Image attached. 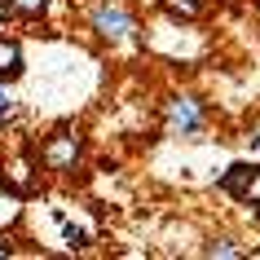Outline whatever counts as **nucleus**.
<instances>
[{
	"label": "nucleus",
	"instance_id": "f257e3e1",
	"mask_svg": "<svg viewBox=\"0 0 260 260\" xmlns=\"http://www.w3.org/2000/svg\"><path fill=\"white\" fill-rule=\"evenodd\" d=\"M93 31L102 40H128L133 36V14L119 0H102V5H93Z\"/></svg>",
	"mask_w": 260,
	"mask_h": 260
},
{
	"label": "nucleus",
	"instance_id": "20e7f679",
	"mask_svg": "<svg viewBox=\"0 0 260 260\" xmlns=\"http://www.w3.org/2000/svg\"><path fill=\"white\" fill-rule=\"evenodd\" d=\"M256 181H260V168H251V164H234L230 172L220 177V190L238 194V199H251V194H256Z\"/></svg>",
	"mask_w": 260,
	"mask_h": 260
},
{
	"label": "nucleus",
	"instance_id": "423d86ee",
	"mask_svg": "<svg viewBox=\"0 0 260 260\" xmlns=\"http://www.w3.org/2000/svg\"><path fill=\"white\" fill-rule=\"evenodd\" d=\"M0 5H5L9 18H40L49 9V0H0Z\"/></svg>",
	"mask_w": 260,
	"mask_h": 260
},
{
	"label": "nucleus",
	"instance_id": "7ed1b4c3",
	"mask_svg": "<svg viewBox=\"0 0 260 260\" xmlns=\"http://www.w3.org/2000/svg\"><path fill=\"white\" fill-rule=\"evenodd\" d=\"M203 128V110L194 97H172L168 102V133H177V137H194Z\"/></svg>",
	"mask_w": 260,
	"mask_h": 260
},
{
	"label": "nucleus",
	"instance_id": "f8f14e48",
	"mask_svg": "<svg viewBox=\"0 0 260 260\" xmlns=\"http://www.w3.org/2000/svg\"><path fill=\"white\" fill-rule=\"evenodd\" d=\"M0 185H5V177H0Z\"/></svg>",
	"mask_w": 260,
	"mask_h": 260
},
{
	"label": "nucleus",
	"instance_id": "6e6552de",
	"mask_svg": "<svg viewBox=\"0 0 260 260\" xmlns=\"http://www.w3.org/2000/svg\"><path fill=\"white\" fill-rule=\"evenodd\" d=\"M62 234H67V243H71V247H84V243H88V234H84L80 225H71V220H62Z\"/></svg>",
	"mask_w": 260,
	"mask_h": 260
},
{
	"label": "nucleus",
	"instance_id": "39448f33",
	"mask_svg": "<svg viewBox=\"0 0 260 260\" xmlns=\"http://www.w3.org/2000/svg\"><path fill=\"white\" fill-rule=\"evenodd\" d=\"M22 49H18V40H5L0 36V80H18L22 75Z\"/></svg>",
	"mask_w": 260,
	"mask_h": 260
},
{
	"label": "nucleus",
	"instance_id": "f03ea898",
	"mask_svg": "<svg viewBox=\"0 0 260 260\" xmlns=\"http://www.w3.org/2000/svg\"><path fill=\"white\" fill-rule=\"evenodd\" d=\"M80 150H84L80 133H53V137L44 141V150H40V164L53 168V172H71V168L80 164Z\"/></svg>",
	"mask_w": 260,
	"mask_h": 260
},
{
	"label": "nucleus",
	"instance_id": "9b49d317",
	"mask_svg": "<svg viewBox=\"0 0 260 260\" xmlns=\"http://www.w3.org/2000/svg\"><path fill=\"white\" fill-rule=\"evenodd\" d=\"M185 5H199V0H185Z\"/></svg>",
	"mask_w": 260,
	"mask_h": 260
},
{
	"label": "nucleus",
	"instance_id": "0eeeda50",
	"mask_svg": "<svg viewBox=\"0 0 260 260\" xmlns=\"http://www.w3.org/2000/svg\"><path fill=\"white\" fill-rule=\"evenodd\" d=\"M207 256H225V260H238V256H243V247H234L230 238H216V243L207 247Z\"/></svg>",
	"mask_w": 260,
	"mask_h": 260
},
{
	"label": "nucleus",
	"instance_id": "9d476101",
	"mask_svg": "<svg viewBox=\"0 0 260 260\" xmlns=\"http://www.w3.org/2000/svg\"><path fill=\"white\" fill-rule=\"evenodd\" d=\"M5 256H14V247H9V243H0V260H5Z\"/></svg>",
	"mask_w": 260,
	"mask_h": 260
},
{
	"label": "nucleus",
	"instance_id": "1a4fd4ad",
	"mask_svg": "<svg viewBox=\"0 0 260 260\" xmlns=\"http://www.w3.org/2000/svg\"><path fill=\"white\" fill-rule=\"evenodd\" d=\"M9 110H14V102H9V88H5V80H0V119H5Z\"/></svg>",
	"mask_w": 260,
	"mask_h": 260
}]
</instances>
